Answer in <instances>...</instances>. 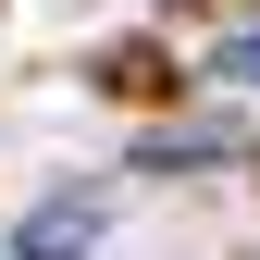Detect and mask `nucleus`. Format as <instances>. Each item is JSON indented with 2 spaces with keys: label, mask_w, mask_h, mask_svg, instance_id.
I'll list each match as a JSON object with an SVG mask.
<instances>
[{
  "label": "nucleus",
  "mask_w": 260,
  "mask_h": 260,
  "mask_svg": "<svg viewBox=\"0 0 260 260\" xmlns=\"http://www.w3.org/2000/svg\"><path fill=\"white\" fill-rule=\"evenodd\" d=\"M223 75H236V87H260V25H236V38H223Z\"/></svg>",
  "instance_id": "obj_2"
},
{
  "label": "nucleus",
  "mask_w": 260,
  "mask_h": 260,
  "mask_svg": "<svg viewBox=\"0 0 260 260\" xmlns=\"http://www.w3.org/2000/svg\"><path fill=\"white\" fill-rule=\"evenodd\" d=\"M100 236H112V199H100V186H75V199H50V211L13 223V260H87Z\"/></svg>",
  "instance_id": "obj_1"
}]
</instances>
